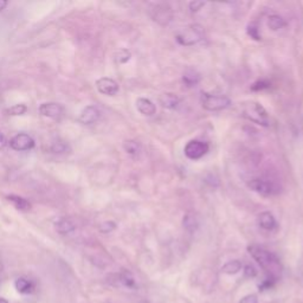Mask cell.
<instances>
[{
  "label": "cell",
  "mask_w": 303,
  "mask_h": 303,
  "mask_svg": "<svg viewBox=\"0 0 303 303\" xmlns=\"http://www.w3.org/2000/svg\"><path fill=\"white\" fill-rule=\"evenodd\" d=\"M247 251L257 264L267 272L269 277H274L276 280L280 278L281 272H282V264L275 253L259 245L247 246Z\"/></svg>",
  "instance_id": "6da1fadb"
},
{
  "label": "cell",
  "mask_w": 303,
  "mask_h": 303,
  "mask_svg": "<svg viewBox=\"0 0 303 303\" xmlns=\"http://www.w3.org/2000/svg\"><path fill=\"white\" fill-rule=\"evenodd\" d=\"M242 114L247 120L255 122L257 124H261L263 127H268L270 124L267 110L264 109V107L262 105H259L258 102H249L244 105Z\"/></svg>",
  "instance_id": "7a4b0ae2"
},
{
  "label": "cell",
  "mask_w": 303,
  "mask_h": 303,
  "mask_svg": "<svg viewBox=\"0 0 303 303\" xmlns=\"http://www.w3.org/2000/svg\"><path fill=\"white\" fill-rule=\"evenodd\" d=\"M201 105L210 112H219L231 106V100L225 95H213L203 93L201 94Z\"/></svg>",
  "instance_id": "3957f363"
},
{
  "label": "cell",
  "mask_w": 303,
  "mask_h": 303,
  "mask_svg": "<svg viewBox=\"0 0 303 303\" xmlns=\"http://www.w3.org/2000/svg\"><path fill=\"white\" fill-rule=\"evenodd\" d=\"M247 186L252 189V191L257 192V193L265 195V197H270V195H276L281 192L280 186L277 183L268 179H252L247 183Z\"/></svg>",
  "instance_id": "277c9868"
},
{
  "label": "cell",
  "mask_w": 303,
  "mask_h": 303,
  "mask_svg": "<svg viewBox=\"0 0 303 303\" xmlns=\"http://www.w3.org/2000/svg\"><path fill=\"white\" fill-rule=\"evenodd\" d=\"M210 146L207 142L200 141V140H191L183 148V153L191 160H199L207 154Z\"/></svg>",
  "instance_id": "5b68a950"
},
{
  "label": "cell",
  "mask_w": 303,
  "mask_h": 303,
  "mask_svg": "<svg viewBox=\"0 0 303 303\" xmlns=\"http://www.w3.org/2000/svg\"><path fill=\"white\" fill-rule=\"evenodd\" d=\"M204 37V30L200 25H191L185 31L177 36V41L182 45H193Z\"/></svg>",
  "instance_id": "8992f818"
},
{
  "label": "cell",
  "mask_w": 303,
  "mask_h": 303,
  "mask_svg": "<svg viewBox=\"0 0 303 303\" xmlns=\"http://www.w3.org/2000/svg\"><path fill=\"white\" fill-rule=\"evenodd\" d=\"M10 147L12 149L18 152L30 151V149H32L33 147H35V140H33L29 134L19 133L10 140Z\"/></svg>",
  "instance_id": "52a82bcc"
},
{
  "label": "cell",
  "mask_w": 303,
  "mask_h": 303,
  "mask_svg": "<svg viewBox=\"0 0 303 303\" xmlns=\"http://www.w3.org/2000/svg\"><path fill=\"white\" fill-rule=\"evenodd\" d=\"M110 277H113V280H109V282L112 283L113 286L124 287L128 288V289H135L136 288L135 278L131 275V272L128 270L121 271L120 274L110 275Z\"/></svg>",
  "instance_id": "ba28073f"
},
{
  "label": "cell",
  "mask_w": 303,
  "mask_h": 303,
  "mask_svg": "<svg viewBox=\"0 0 303 303\" xmlns=\"http://www.w3.org/2000/svg\"><path fill=\"white\" fill-rule=\"evenodd\" d=\"M96 88L101 94L107 95V96H114V95L119 93L118 82L109 77H102L97 79Z\"/></svg>",
  "instance_id": "9c48e42d"
},
{
  "label": "cell",
  "mask_w": 303,
  "mask_h": 303,
  "mask_svg": "<svg viewBox=\"0 0 303 303\" xmlns=\"http://www.w3.org/2000/svg\"><path fill=\"white\" fill-rule=\"evenodd\" d=\"M39 113H41L43 116H45V118L60 119L61 116L63 115L64 109L60 103L48 102L41 105V107H39Z\"/></svg>",
  "instance_id": "30bf717a"
},
{
  "label": "cell",
  "mask_w": 303,
  "mask_h": 303,
  "mask_svg": "<svg viewBox=\"0 0 303 303\" xmlns=\"http://www.w3.org/2000/svg\"><path fill=\"white\" fill-rule=\"evenodd\" d=\"M100 110L95 106H88L82 110L81 115H79V121L84 124L95 123L100 119Z\"/></svg>",
  "instance_id": "8fae6325"
},
{
  "label": "cell",
  "mask_w": 303,
  "mask_h": 303,
  "mask_svg": "<svg viewBox=\"0 0 303 303\" xmlns=\"http://www.w3.org/2000/svg\"><path fill=\"white\" fill-rule=\"evenodd\" d=\"M257 223H258L259 228L265 231H275L277 229L276 219H275V217L272 216V213L268 212V211L259 214L258 219H257Z\"/></svg>",
  "instance_id": "7c38bea8"
},
{
  "label": "cell",
  "mask_w": 303,
  "mask_h": 303,
  "mask_svg": "<svg viewBox=\"0 0 303 303\" xmlns=\"http://www.w3.org/2000/svg\"><path fill=\"white\" fill-rule=\"evenodd\" d=\"M159 102H160V105L164 107V108L171 110H177L180 107L179 97L177 96V95L171 93L162 94L161 96L159 97Z\"/></svg>",
  "instance_id": "4fadbf2b"
},
{
  "label": "cell",
  "mask_w": 303,
  "mask_h": 303,
  "mask_svg": "<svg viewBox=\"0 0 303 303\" xmlns=\"http://www.w3.org/2000/svg\"><path fill=\"white\" fill-rule=\"evenodd\" d=\"M136 108L145 116H152L157 112V107H155L154 103L151 100L143 99V97H140V99L136 100Z\"/></svg>",
  "instance_id": "5bb4252c"
},
{
  "label": "cell",
  "mask_w": 303,
  "mask_h": 303,
  "mask_svg": "<svg viewBox=\"0 0 303 303\" xmlns=\"http://www.w3.org/2000/svg\"><path fill=\"white\" fill-rule=\"evenodd\" d=\"M55 228H56V231L58 232V234L69 235V234H71L72 231H75L76 225L71 219L62 218L58 220L56 224H55Z\"/></svg>",
  "instance_id": "9a60e30c"
},
{
  "label": "cell",
  "mask_w": 303,
  "mask_h": 303,
  "mask_svg": "<svg viewBox=\"0 0 303 303\" xmlns=\"http://www.w3.org/2000/svg\"><path fill=\"white\" fill-rule=\"evenodd\" d=\"M7 200L10 201V203L13 205V206L16 207L17 210L24 211V212H26V211H30L32 207V205L29 200H26V199L23 198V197H19V195H14V194L8 195Z\"/></svg>",
  "instance_id": "2e32d148"
},
{
  "label": "cell",
  "mask_w": 303,
  "mask_h": 303,
  "mask_svg": "<svg viewBox=\"0 0 303 303\" xmlns=\"http://www.w3.org/2000/svg\"><path fill=\"white\" fill-rule=\"evenodd\" d=\"M14 287H16L18 293L24 294V295L32 294L33 292H35V286H33V283L25 277L17 278L16 282H14Z\"/></svg>",
  "instance_id": "e0dca14e"
},
{
  "label": "cell",
  "mask_w": 303,
  "mask_h": 303,
  "mask_svg": "<svg viewBox=\"0 0 303 303\" xmlns=\"http://www.w3.org/2000/svg\"><path fill=\"white\" fill-rule=\"evenodd\" d=\"M182 225H183V228H185L188 232L193 234V232L197 231L198 228H199L198 218L194 216L193 213L185 214V216H183V219H182Z\"/></svg>",
  "instance_id": "ac0fdd59"
},
{
  "label": "cell",
  "mask_w": 303,
  "mask_h": 303,
  "mask_svg": "<svg viewBox=\"0 0 303 303\" xmlns=\"http://www.w3.org/2000/svg\"><path fill=\"white\" fill-rule=\"evenodd\" d=\"M154 20L159 21L161 24H167L168 21L171 20L172 18V14H171V11L167 10L166 6L162 5H157V10H155V16H153Z\"/></svg>",
  "instance_id": "d6986e66"
},
{
  "label": "cell",
  "mask_w": 303,
  "mask_h": 303,
  "mask_svg": "<svg viewBox=\"0 0 303 303\" xmlns=\"http://www.w3.org/2000/svg\"><path fill=\"white\" fill-rule=\"evenodd\" d=\"M242 269H243V264H242V262L238 261V259H234V261L225 263V264L223 265L222 272L226 275H236V274H238Z\"/></svg>",
  "instance_id": "ffe728a7"
},
{
  "label": "cell",
  "mask_w": 303,
  "mask_h": 303,
  "mask_svg": "<svg viewBox=\"0 0 303 303\" xmlns=\"http://www.w3.org/2000/svg\"><path fill=\"white\" fill-rule=\"evenodd\" d=\"M182 82L185 83L186 87L188 88L195 87V85L200 82V76H199V73L197 71H194V70H188V71L183 73Z\"/></svg>",
  "instance_id": "44dd1931"
},
{
  "label": "cell",
  "mask_w": 303,
  "mask_h": 303,
  "mask_svg": "<svg viewBox=\"0 0 303 303\" xmlns=\"http://www.w3.org/2000/svg\"><path fill=\"white\" fill-rule=\"evenodd\" d=\"M123 148L125 153L131 155V157H136V155H139L140 152H141L140 143L134 141V140H127V141L123 143Z\"/></svg>",
  "instance_id": "7402d4cb"
},
{
  "label": "cell",
  "mask_w": 303,
  "mask_h": 303,
  "mask_svg": "<svg viewBox=\"0 0 303 303\" xmlns=\"http://www.w3.org/2000/svg\"><path fill=\"white\" fill-rule=\"evenodd\" d=\"M268 26L270 27L272 31H277V30L286 26V21H284L282 17L277 16V14H272L268 19Z\"/></svg>",
  "instance_id": "603a6c76"
},
{
  "label": "cell",
  "mask_w": 303,
  "mask_h": 303,
  "mask_svg": "<svg viewBox=\"0 0 303 303\" xmlns=\"http://www.w3.org/2000/svg\"><path fill=\"white\" fill-rule=\"evenodd\" d=\"M278 280H276V278L274 277H267L265 278L264 281H263L262 283L258 284V289L259 292H267V290H270L272 289V288L275 287V284H276Z\"/></svg>",
  "instance_id": "cb8c5ba5"
},
{
  "label": "cell",
  "mask_w": 303,
  "mask_h": 303,
  "mask_svg": "<svg viewBox=\"0 0 303 303\" xmlns=\"http://www.w3.org/2000/svg\"><path fill=\"white\" fill-rule=\"evenodd\" d=\"M27 112V107L25 105H16L13 107H11L10 109H7V114L8 115H24L26 114Z\"/></svg>",
  "instance_id": "d4e9b609"
},
{
  "label": "cell",
  "mask_w": 303,
  "mask_h": 303,
  "mask_svg": "<svg viewBox=\"0 0 303 303\" xmlns=\"http://www.w3.org/2000/svg\"><path fill=\"white\" fill-rule=\"evenodd\" d=\"M130 57H131L130 51L125 50V49H122V50L119 51V53L116 54V56H115L116 61H118V62H119V63H121V64L127 63L128 61L130 60Z\"/></svg>",
  "instance_id": "484cf974"
},
{
  "label": "cell",
  "mask_w": 303,
  "mask_h": 303,
  "mask_svg": "<svg viewBox=\"0 0 303 303\" xmlns=\"http://www.w3.org/2000/svg\"><path fill=\"white\" fill-rule=\"evenodd\" d=\"M116 229V224L114 222H112V220H108V222L102 223V224L100 225V231L102 232V234H110L112 231H114Z\"/></svg>",
  "instance_id": "4316f807"
},
{
  "label": "cell",
  "mask_w": 303,
  "mask_h": 303,
  "mask_svg": "<svg viewBox=\"0 0 303 303\" xmlns=\"http://www.w3.org/2000/svg\"><path fill=\"white\" fill-rule=\"evenodd\" d=\"M269 87H270V83H269L268 81H264V79H262V81H257L256 83H253L252 85H251V90L259 91V90L268 89Z\"/></svg>",
  "instance_id": "83f0119b"
},
{
  "label": "cell",
  "mask_w": 303,
  "mask_h": 303,
  "mask_svg": "<svg viewBox=\"0 0 303 303\" xmlns=\"http://www.w3.org/2000/svg\"><path fill=\"white\" fill-rule=\"evenodd\" d=\"M243 272H244V277L250 278V280L257 276V270L255 269V267H252V265H250V264H247L244 267Z\"/></svg>",
  "instance_id": "f1b7e54d"
},
{
  "label": "cell",
  "mask_w": 303,
  "mask_h": 303,
  "mask_svg": "<svg viewBox=\"0 0 303 303\" xmlns=\"http://www.w3.org/2000/svg\"><path fill=\"white\" fill-rule=\"evenodd\" d=\"M247 35H249L251 38L256 39V41H259V39H261V35H259L258 29H257V26L253 25V24H250V25L247 26Z\"/></svg>",
  "instance_id": "f546056e"
},
{
  "label": "cell",
  "mask_w": 303,
  "mask_h": 303,
  "mask_svg": "<svg viewBox=\"0 0 303 303\" xmlns=\"http://www.w3.org/2000/svg\"><path fill=\"white\" fill-rule=\"evenodd\" d=\"M68 149V145H65L64 142H55L53 145V152L55 153H65Z\"/></svg>",
  "instance_id": "4dcf8cb0"
},
{
  "label": "cell",
  "mask_w": 303,
  "mask_h": 303,
  "mask_svg": "<svg viewBox=\"0 0 303 303\" xmlns=\"http://www.w3.org/2000/svg\"><path fill=\"white\" fill-rule=\"evenodd\" d=\"M205 5H206L205 1H191L189 2V10L192 12H198L199 10H201Z\"/></svg>",
  "instance_id": "1f68e13d"
},
{
  "label": "cell",
  "mask_w": 303,
  "mask_h": 303,
  "mask_svg": "<svg viewBox=\"0 0 303 303\" xmlns=\"http://www.w3.org/2000/svg\"><path fill=\"white\" fill-rule=\"evenodd\" d=\"M238 303H258V298L255 294H251V295L244 296Z\"/></svg>",
  "instance_id": "d6a6232c"
},
{
  "label": "cell",
  "mask_w": 303,
  "mask_h": 303,
  "mask_svg": "<svg viewBox=\"0 0 303 303\" xmlns=\"http://www.w3.org/2000/svg\"><path fill=\"white\" fill-rule=\"evenodd\" d=\"M6 145H7V140H6V136L1 133V131H0V149L4 148Z\"/></svg>",
  "instance_id": "836d02e7"
},
{
  "label": "cell",
  "mask_w": 303,
  "mask_h": 303,
  "mask_svg": "<svg viewBox=\"0 0 303 303\" xmlns=\"http://www.w3.org/2000/svg\"><path fill=\"white\" fill-rule=\"evenodd\" d=\"M6 5H7V2H6V1H0V11H1Z\"/></svg>",
  "instance_id": "e575fe53"
},
{
  "label": "cell",
  "mask_w": 303,
  "mask_h": 303,
  "mask_svg": "<svg viewBox=\"0 0 303 303\" xmlns=\"http://www.w3.org/2000/svg\"><path fill=\"white\" fill-rule=\"evenodd\" d=\"M0 303H8V301L4 298H0Z\"/></svg>",
  "instance_id": "d590c367"
},
{
  "label": "cell",
  "mask_w": 303,
  "mask_h": 303,
  "mask_svg": "<svg viewBox=\"0 0 303 303\" xmlns=\"http://www.w3.org/2000/svg\"><path fill=\"white\" fill-rule=\"evenodd\" d=\"M1 269H2V265H1V262H0V272H1Z\"/></svg>",
  "instance_id": "8d00e7d4"
}]
</instances>
